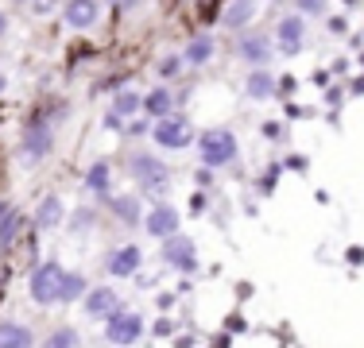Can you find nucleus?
<instances>
[{
    "label": "nucleus",
    "mask_w": 364,
    "mask_h": 348,
    "mask_svg": "<svg viewBox=\"0 0 364 348\" xmlns=\"http://www.w3.org/2000/svg\"><path fill=\"white\" fill-rule=\"evenodd\" d=\"M198 147H202L205 167H225V163L237 159V139H232V132H225V128H218V132H205Z\"/></svg>",
    "instance_id": "obj_1"
},
{
    "label": "nucleus",
    "mask_w": 364,
    "mask_h": 348,
    "mask_svg": "<svg viewBox=\"0 0 364 348\" xmlns=\"http://www.w3.org/2000/svg\"><path fill=\"white\" fill-rule=\"evenodd\" d=\"M63 267L58 263H43L36 275H31V298L39 302V306H50V302H58V290H63Z\"/></svg>",
    "instance_id": "obj_2"
},
{
    "label": "nucleus",
    "mask_w": 364,
    "mask_h": 348,
    "mask_svg": "<svg viewBox=\"0 0 364 348\" xmlns=\"http://www.w3.org/2000/svg\"><path fill=\"white\" fill-rule=\"evenodd\" d=\"M140 333H144V317H140V313H112L109 329H105L109 344H132Z\"/></svg>",
    "instance_id": "obj_3"
},
{
    "label": "nucleus",
    "mask_w": 364,
    "mask_h": 348,
    "mask_svg": "<svg viewBox=\"0 0 364 348\" xmlns=\"http://www.w3.org/2000/svg\"><path fill=\"white\" fill-rule=\"evenodd\" d=\"M151 136L159 147H186L190 143V124L178 116H159V124H155Z\"/></svg>",
    "instance_id": "obj_4"
},
{
    "label": "nucleus",
    "mask_w": 364,
    "mask_h": 348,
    "mask_svg": "<svg viewBox=\"0 0 364 348\" xmlns=\"http://www.w3.org/2000/svg\"><path fill=\"white\" fill-rule=\"evenodd\" d=\"M147 232H151V236H163V240H167L171 232H178V209L175 205H155L151 213H147Z\"/></svg>",
    "instance_id": "obj_5"
},
{
    "label": "nucleus",
    "mask_w": 364,
    "mask_h": 348,
    "mask_svg": "<svg viewBox=\"0 0 364 348\" xmlns=\"http://www.w3.org/2000/svg\"><path fill=\"white\" fill-rule=\"evenodd\" d=\"M167 259L182 271H198V259H194V244L186 236H178V232H171L167 236Z\"/></svg>",
    "instance_id": "obj_6"
},
{
    "label": "nucleus",
    "mask_w": 364,
    "mask_h": 348,
    "mask_svg": "<svg viewBox=\"0 0 364 348\" xmlns=\"http://www.w3.org/2000/svg\"><path fill=\"white\" fill-rule=\"evenodd\" d=\"M47 151H50V128L43 124V120H36V124L28 128V136H23V155H28V159H43Z\"/></svg>",
    "instance_id": "obj_7"
},
{
    "label": "nucleus",
    "mask_w": 364,
    "mask_h": 348,
    "mask_svg": "<svg viewBox=\"0 0 364 348\" xmlns=\"http://www.w3.org/2000/svg\"><path fill=\"white\" fill-rule=\"evenodd\" d=\"M66 23L70 28H93L97 23V0H70L66 4Z\"/></svg>",
    "instance_id": "obj_8"
},
{
    "label": "nucleus",
    "mask_w": 364,
    "mask_h": 348,
    "mask_svg": "<svg viewBox=\"0 0 364 348\" xmlns=\"http://www.w3.org/2000/svg\"><path fill=\"white\" fill-rule=\"evenodd\" d=\"M132 170L140 182H147V186H163V182H167V167H163L159 159H147V155H136Z\"/></svg>",
    "instance_id": "obj_9"
},
{
    "label": "nucleus",
    "mask_w": 364,
    "mask_h": 348,
    "mask_svg": "<svg viewBox=\"0 0 364 348\" xmlns=\"http://www.w3.org/2000/svg\"><path fill=\"white\" fill-rule=\"evenodd\" d=\"M85 310H90V317H112V313L120 310V298L109 286H101V290H93L90 298H85Z\"/></svg>",
    "instance_id": "obj_10"
},
{
    "label": "nucleus",
    "mask_w": 364,
    "mask_h": 348,
    "mask_svg": "<svg viewBox=\"0 0 364 348\" xmlns=\"http://www.w3.org/2000/svg\"><path fill=\"white\" fill-rule=\"evenodd\" d=\"M267 55H272V39H267V35H245V39H240V58H245V62H267Z\"/></svg>",
    "instance_id": "obj_11"
},
{
    "label": "nucleus",
    "mask_w": 364,
    "mask_h": 348,
    "mask_svg": "<svg viewBox=\"0 0 364 348\" xmlns=\"http://www.w3.org/2000/svg\"><path fill=\"white\" fill-rule=\"evenodd\" d=\"M279 47H283V55H299V47H302V20L299 16H287V20L279 23Z\"/></svg>",
    "instance_id": "obj_12"
},
{
    "label": "nucleus",
    "mask_w": 364,
    "mask_h": 348,
    "mask_svg": "<svg viewBox=\"0 0 364 348\" xmlns=\"http://www.w3.org/2000/svg\"><path fill=\"white\" fill-rule=\"evenodd\" d=\"M140 259H144V256H140V248H136V244H128V248H120L117 256L109 259V271L124 278V275H132L136 267H140Z\"/></svg>",
    "instance_id": "obj_13"
},
{
    "label": "nucleus",
    "mask_w": 364,
    "mask_h": 348,
    "mask_svg": "<svg viewBox=\"0 0 364 348\" xmlns=\"http://www.w3.org/2000/svg\"><path fill=\"white\" fill-rule=\"evenodd\" d=\"M31 333L23 325H0V348H28Z\"/></svg>",
    "instance_id": "obj_14"
},
{
    "label": "nucleus",
    "mask_w": 364,
    "mask_h": 348,
    "mask_svg": "<svg viewBox=\"0 0 364 348\" xmlns=\"http://www.w3.org/2000/svg\"><path fill=\"white\" fill-rule=\"evenodd\" d=\"M36 221L43 224V229H55V224L63 221V202H58V197H43V205H39Z\"/></svg>",
    "instance_id": "obj_15"
},
{
    "label": "nucleus",
    "mask_w": 364,
    "mask_h": 348,
    "mask_svg": "<svg viewBox=\"0 0 364 348\" xmlns=\"http://www.w3.org/2000/svg\"><path fill=\"white\" fill-rule=\"evenodd\" d=\"M275 93V77H267L264 70H256L252 77H248V97H272Z\"/></svg>",
    "instance_id": "obj_16"
},
{
    "label": "nucleus",
    "mask_w": 364,
    "mask_h": 348,
    "mask_svg": "<svg viewBox=\"0 0 364 348\" xmlns=\"http://www.w3.org/2000/svg\"><path fill=\"white\" fill-rule=\"evenodd\" d=\"M144 104H147V112H151V116H167V112H171V93L167 89H151Z\"/></svg>",
    "instance_id": "obj_17"
},
{
    "label": "nucleus",
    "mask_w": 364,
    "mask_h": 348,
    "mask_svg": "<svg viewBox=\"0 0 364 348\" xmlns=\"http://www.w3.org/2000/svg\"><path fill=\"white\" fill-rule=\"evenodd\" d=\"M256 12V0H240V4L229 8V16H225V23L229 28H240V23H248V16Z\"/></svg>",
    "instance_id": "obj_18"
},
{
    "label": "nucleus",
    "mask_w": 364,
    "mask_h": 348,
    "mask_svg": "<svg viewBox=\"0 0 364 348\" xmlns=\"http://www.w3.org/2000/svg\"><path fill=\"white\" fill-rule=\"evenodd\" d=\"M210 55H213V43H210V39H194V43L186 47V62H194V66H202Z\"/></svg>",
    "instance_id": "obj_19"
},
{
    "label": "nucleus",
    "mask_w": 364,
    "mask_h": 348,
    "mask_svg": "<svg viewBox=\"0 0 364 348\" xmlns=\"http://www.w3.org/2000/svg\"><path fill=\"white\" fill-rule=\"evenodd\" d=\"M85 186H90V190H101V194H105V190H109V167H105V163H93L90 174H85Z\"/></svg>",
    "instance_id": "obj_20"
},
{
    "label": "nucleus",
    "mask_w": 364,
    "mask_h": 348,
    "mask_svg": "<svg viewBox=\"0 0 364 348\" xmlns=\"http://www.w3.org/2000/svg\"><path fill=\"white\" fill-rule=\"evenodd\" d=\"M20 221H23V217H20V213H12V209H8V217H4V221H0V248H4V244H12L16 229H20Z\"/></svg>",
    "instance_id": "obj_21"
},
{
    "label": "nucleus",
    "mask_w": 364,
    "mask_h": 348,
    "mask_svg": "<svg viewBox=\"0 0 364 348\" xmlns=\"http://www.w3.org/2000/svg\"><path fill=\"white\" fill-rule=\"evenodd\" d=\"M82 278H77V275H63V290H58V302H74L77 298V294H82Z\"/></svg>",
    "instance_id": "obj_22"
},
{
    "label": "nucleus",
    "mask_w": 364,
    "mask_h": 348,
    "mask_svg": "<svg viewBox=\"0 0 364 348\" xmlns=\"http://www.w3.org/2000/svg\"><path fill=\"white\" fill-rule=\"evenodd\" d=\"M112 213H117V217H124L128 224H132L136 217H140V213H136V202H132V197H117V202H112Z\"/></svg>",
    "instance_id": "obj_23"
},
{
    "label": "nucleus",
    "mask_w": 364,
    "mask_h": 348,
    "mask_svg": "<svg viewBox=\"0 0 364 348\" xmlns=\"http://www.w3.org/2000/svg\"><path fill=\"white\" fill-rule=\"evenodd\" d=\"M136 109H140V97H136V93H120V97H117V112H120V116H132Z\"/></svg>",
    "instance_id": "obj_24"
},
{
    "label": "nucleus",
    "mask_w": 364,
    "mask_h": 348,
    "mask_svg": "<svg viewBox=\"0 0 364 348\" xmlns=\"http://www.w3.org/2000/svg\"><path fill=\"white\" fill-rule=\"evenodd\" d=\"M299 8L310 16H318V12H326V0H299Z\"/></svg>",
    "instance_id": "obj_25"
},
{
    "label": "nucleus",
    "mask_w": 364,
    "mask_h": 348,
    "mask_svg": "<svg viewBox=\"0 0 364 348\" xmlns=\"http://www.w3.org/2000/svg\"><path fill=\"white\" fill-rule=\"evenodd\" d=\"M50 344H55V348L58 344H77V337L74 333H55V337H50Z\"/></svg>",
    "instance_id": "obj_26"
},
{
    "label": "nucleus",
    "mask_w": 364,
    "mask_h": 348,
    "mask_svg": "<svg viewBox=\"0 0 364 348\" xmlns=\"http://www.w3.org/2000/svg\"><path fill=\"white\" fill-rule=\"evenodd\" d=\"M4 217H8V205H4V202H0V221H4Z\"/></svg>",
    "instance_id": "obj_27"
},
{
    "label": "nucleus",
    "mask_w": 364,
    "mask_h": 348,
    "mask_svg": "<svg viewBox=\"0 0 364 348\" xmlns=\"http://www.w3.org/2000/svg\"><path fill=\"white\" fill-rule=\"evenodd\" d=\"M8 31V20H4V16H0V35H4Z\"/></svg>",
    "instance_id": "obj_28"
},
{
    "label": "nucleus",
    "mask_w": 364,
    "mask_h": 348,
    "mask_svg": "<svg viewBox=\"0 0 364 348\" xmlns=\"http://www.w3.org/2000/svg\"><path fill=\"white\" fill-rule=\"evenodd\" d=\"M0 93H4V74H0Z\"/></svg>",
    "instance_id": "obj_29"
}]
</instances>
